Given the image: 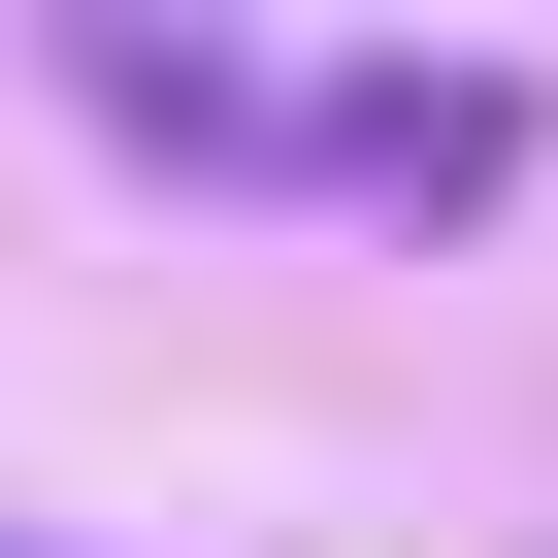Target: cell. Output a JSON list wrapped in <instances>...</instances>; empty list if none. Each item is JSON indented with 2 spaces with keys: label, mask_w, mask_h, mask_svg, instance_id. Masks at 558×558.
Here are the masks:
<instances>
[{
  "label": "cell",
  "mask_w": 558,
  "mask_h": 558,
  "mask_svg": "<svg viewBox=\"0 0 558 558\" xmlns=\"http://www.w3.org/2000/svg\"><path fill=\"white\" fill-rule=\"evenodd\" d=\"M34 99L99 165H197V197H329V230H460L525 197V66L460 34H263V0H66Z\"/></svg>",
  "instance_id": "obj_1"
}]
</instances>
